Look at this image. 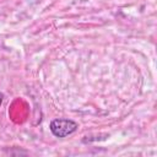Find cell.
Returning a JSON list of instances; mask_svg holds the SVG:
<instances>
[{
    "label": "cell",
    "mask_w": 157,
    "mask_h": 157,
    "mask_svg": "<svg viewBox=\"0 0 157 157\" xmlns=\"http://www.w3.org/2000/svg\"><path fill=\"white\" fill-rule=\"evenodd\" d=\"M49 129L55 137H66L77 130V123L71 119H54L50 121Z\"/></svg>",
    "instance_id": "6da1fadb"
},
{
    "label": "cell",
    "mask_w": 157,
    "mask_h": 157,
    "mask_svg": "<svg viewBox=\"0 0 157 157\" xmlns=\"http://www.w3.org/2000/svg\"><path fill=\"white\" fill-rule=\"evenodd\" d=\"M2 98H4V96H2V93H0V107H1V103H2Z\"/></svg>",
    "instance_id": "7a4b0ae2"
}]
</instances>
